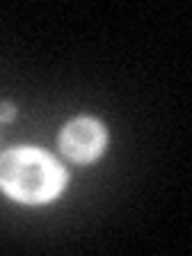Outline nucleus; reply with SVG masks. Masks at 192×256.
<instances>
[{"instance_id": "obj_1", "label": "nucleus", "mask_w": 192, "mask_h": 256, "mask_svg": "<svg viewBox=\"0 0 192 256\" xmlns=\"http://www.w3.org/2000/svg\"><path fill=\"white\" fill-rule=\"evenodd\" d=\"M64 186V170L54 157L36 148H20L0 157V189L26 205L48 202Z\"/></svg>"}, {"instance_id": "obj_2", "label": "nucleus", "mask_w": 192, "mask_h": 256, "mask_svg": "<svg viewBox=\"0 0 192 256\" xmlns=\"http://www.w3.org/2000/svg\"><path fill=\"white\" fill-rule=\"evenodd\" d=\"M102 144H106V132H102V125L93 122V118H74V122L64 128V134H61L64 154H68L70 160H80V164L100 157Z\"/></svg>"}]
</instances>
